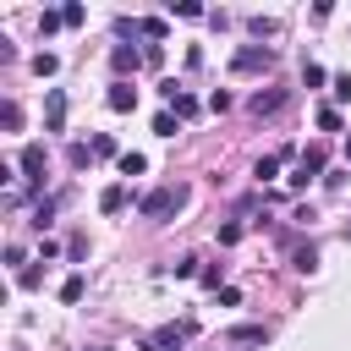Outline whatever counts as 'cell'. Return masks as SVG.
<instances>
[{
  "instance_id": "obj_1",
  "label": "cell",
  "mask_w": 351,
  "mask_h": 351,
  "mask_svg": "<svg viewBox=\"0 0 351 351\" xmlns=\"http://www.w3.org/2000/svg\"><path fill=\"white\" fill-rule=\"evenodd\" d=\"M181 203H186V186H159L143 197V219H170Z\"/></svg>"
},
{
  "instance_id": "obj_2",
  "label": "cell",
  "mask_w": 351,
  "mask_h": 351,
  "mask_svg": "<svg viewBox=\"0 0 351 351\" xmlns=\"http://www.w3.org/2000/svg\"><path fill=\"white\" fill-rule=\"evenodd\" d=\"M269 66H274V49L269 44H241L230 55V71H269Z\"/></svg>"
},
{
  "instance_id": "obj_3",
  "label": "cell",
  "mask_w": 351,
  "mask_h": 351,
  "mask_svg": "<svg viewBox=\"0 0 351 351\" xmlns=\"http://www.w3.org/2000/svg\"><path fill=\"white\" fill-rule=\"evenodd\" d=\"M104 99H110V110H115V115H126V110H137V88H132V82H126V77H115V82H110V93H104Z\"/></svg>"
},
{
  "instance_id": "obj_4",
  "label": "cell",
  "mask_w": 351,
  "mask_h": 351,
  "mask_svg": "<svg viewBox=\"0 0 351 351\" xmlns=\"http://www.w3.org/2000/svg\"><path fill=\"white\" fill-rule=\"evenodd\" d=\"M66 126V88H49L44 99V132H60Z\"/></svg>"
},
{
  "instance_id": "obj_5",
  "label": "cell",
  "mask_w": 351,
  "mask_h": 351,
  "mask_svg": "<svg viewBox=\"0 0 351 351\" xmlns=\"http://www.w3.org/2000/svg\"><path fill=\"white\" fill-rule=\"evenodd\" d=\"M22 176H27L33 186L44 181V143H27V148H22Z\"/></svg>"
},
{
  "instance_id": "obj_6",
  "label": "cell",
  "mask_w": 351,
  "mask_h": 351,
  "mask_svg": "<svg viewBox=\"0 0 351 351\" xmlns=\"http://www.w3.org/2000/svg\"><path fill=\"white\" fill-rule=\"evenodd\" d=\"M285 110V88H269V93H252V115H274Z\"/></svg>"
},
{
  "instance_id": "obj_7",
  "label": "cell",
  "mask_w": 351,
  "mask_h": 351,
  "mask_svg": "<svg viewBox=\"0 0 351 351\" xmlns=\"http://www.w3.org/2000/svg\"><path fill=\"white\" fill-rule=\"evenodd\" d=\"M263 340H269L263 324H236V329H230V346H263Z\"/></svg>"
},
{
  "instance_id": "obj_8",
  "label": "cell",
  "mask_w": 351,
  "mask_h": 351,
  "mask_svg": "<svg viewBox=\"0 0 351 351\" xmlns=\"http://www.w3.org/2000/svg\"><path fill=\"white\" fill-rule=\"evenodd\" d=\"M110 60H115V71H137V66H143V49H132V44H115V55H110Z\"/></svg>"
},
{
  "instance_id": "obj_9",
  "label": "cell",
  "mask_w": 351,
  "mask_h": 351,
  "mask_svg": "<svg viewBox=\"0 0 351 351\" xmlns=\"http://www.w3.org/2000/svg\"><path fill=\"white\" fill-rule=\"evenodd\" d=\"M291 269H302V274H313V269H318V247H313V241H302V247L291 252Z\"/></svg>"
},
{
  "instance_id": "obj_10",
  "label": "cell",
  "mask_w": 351,
  "mask_h": 351,
  "mask_svg": "<svg viewBox=\"0 0 351 351\" xmlns=\"http://www.w3.org/2000/svg\"><path fill=\"white\" fill-rule=\"evenodd\" d=\"M99 208H104V214H121V208H126V186H104V192H99Z\"/></svg>"
},
{
  "instance_id": "obj_11",
  "label": "cell",
  "mask_w": 351,
  "mask_h": 351,
  "mask_svg": "<svg viewBox=\"0 0 351 351\" xmlns=\"http://www.w3.org/2000/svg\"><path fill=\"white\" fill-rule=\"evenodd\" d=\"M82 291H88L82 274H66V280H60V302H82Z\"/></svg>"
},
{
  "instance_id": "obj_12",
  "label": "cell",
  "mask_w": 351,
  "mask_h": 351,
  "mask_svg": "<svg viewBox=\"0 0 351 351\" xmlns=\"http://www.w3.org/2000/svg\"><path fill=\"white\" fill-rule=\"evenodd\" d=\"M302 170H307V176H318V170H324V148H318V143H307V148H302Z\"/></svg>"
},
{
  "instance_id": "obj_13",
  "label": "cell",
  "mask_w": 351,
  "mask_h": 351,
  "mask_svg": "<svg viewBox=\"0 0 351 351\" xmlns=\"http://www.w3.org/2000/svg\"><path fill=\"white\" fill-rule=\"evenodd\" d=\"M0 121H5V132H16V126H22V104L5 99V104H0Z\"/></svg>"
},
{
  "instance_id": "obj_14",
  "label": "cell",
  "mask_w": 351,
  "mask_h": 351,
  "mask_svg": "<svg viewBox=\"0 0 351 351\" xmlns=\"http://www.w3.org/2000/svg\"><path fill=\"white\" fill-rule=\"evenodd\" d=\"M313 121H318L324 132H340V110H335V104H318V115H313Z\"/></svg>"
},
{
  "instance_id": "obj_15",
  "label": "cell",
  "mask_w": 351,
  "mask_h": 351,
  "mask_svg": "<svg viewBox=\"0 0 351 351\" xmlns=\"http://www.w3.org/2000/svg\"><path fill=\"white\" fill-rule=\"evenodd\" d=\"M176 121H181L176 110H159V115H154V132H159V137H176Z\"/></svg>"
},
{
  "instance_id": "obj_16",
  "label": "cell",
  "mask_w": 351,
  "mask_h": 351,
  "mask_svg": "<svg viewBox=\"0 0 351 351\" xmlns=\"http://www.w3.org/2000/svg\"><path fill=\"white\" fill-rule=\"evenodd\" d=\"M55 208H60V197H44V203H38V208H33V225H38V230H44V225H49V219H55Z\"/></svg>"
},
{
  "instance_id": "obj_17",
  "label": "cell",
  "mask_w": 351,
  "mask_h": 351,
  "mask_svg": "<svg viewBox=\"0 0 351 351\" xmlns=\"http://www.w3.org/2000/svg\"><path fill=\"white\" fill-rule=\"evenodd\" d=\"M143 170H148L143 154H121V176H143Z\"/></svg>"
},
{
  "instance_id": "obj_18",
  "label": "cell",
  "mask_w": 351,
  "mask_h": 351,
  "mask_svg": "<svg viewBox=\"0 0 351 351\" xmlns=\"http://www.w3.org/2000/svg\"><path fill=\"white\" fill-rule=\"evenodd\" d=\"M55 27H66V16H60V11H44V16H38V33H44V38H49V33H55Z\"/></svg>"
},
{
  "instance_id": "obj_19",
  "label": "cell",
  "mask_w": 351,
  "mask_h": 351,
  "mask_svg": "<svg viewBox=\"0 0 351 351\" xmlns=\"http://www.w3.org/2000/svg\"><path fill=\"white\" fill-rule=\"evenodd\" d=\"M55 66H60V60H55L49 49H44V55H33V71H38V77H55Z\"/></svg>"
},
{
  "instance_id": "obj_20",
  "label": "cell",
  "mask_w": 351,
  "mask_h": 351,
  "mask_svg": "<svg viewBox=\"0 0 351 351\" xmlns=\"http://www.w3.org/2000/svg\"><path fill=\"white\" fill-rule=\"evenodd\" d=\"M252 176H258V181H274V176H280V159H274V154H269V159H258V170H252Z\"/></svg>"
},
{
  "instance_id": "obj_21",
  "label": "cell",
  "mask_w": 351,
  "mask_h": 351,
  "mask_svg": "<svg viewBox=\"0 0 351 351\" xmlns=\"http://www.w3.org/2000/svg\"><path fill=\"white\" fill-rule=\"evenodd\" d=\"M241 241V219H230V225H219V247H236Z\"/></svg>"
},
{
  "instance_id": "obj_22",
  "label": "cell",
  "mask_w": 351,
  "mask_h": 351,
  "mask_svg": "<svg viewBox=\"0 0 351 351\" xmlns=\"http://www.w3.org/2000/svg\"><path fill=\"white\" fill-rule=\"evenodd\" d=\"M137 27H143V33H148V38H165V16H143V22H137Z\"/></svg>"
},
{
  "instance_id": "obj_23",
  "label": "cell",
  "mask_w": 351,
  "mask_h": 351,
  "mask_svg": "<svg viewBox=\"0 0 351 351\" xmlns=\"http://www.w3.org/2000/svg\"><path fill=\"white\" fill-rule=\"evenodd\" d=\"M302 82H307V88H318V82H324V66H318V60H307V66H302Z\"/></svg>"
},
{
  "instance_id": "obj_24",
  "label": "cell",
  "mask_w": 351,
  "mask_h": 351,
  "mask_svg": "<svg viewBox=\"0 0 351 351\" xmlns=\"http://www.w3.org/2000/svg\"><path fill=\"white\" fill-rule=\"evenodd\" d=\"M60 16H66V27H82V16H88V11H82V5H60Z\"/></svg>"
},
{
  "instance_id": "obj_25",
  "label": "cell",
  "mask_w": 351,
  "mask_h": 351,
  "mask_svg": "<svg viewBox=\"0 0 351 351\" xmlns=\"http://www.w3.org/2000/svg\"><path fill=\"white\" fill-rule=\"evenodd\" d=\"M208 110H214V115H225V110H230V93H225V88H219V93H208Z\"/></svg>"
},
{
  "instance_id": "obj_26",
  "label": "cell",
  "mask_w": 351,
  "mask_h": 351,
  "mask_svg": "<svg viewBox=\"0 0 351 351\" xmlns=\"http://www.w3.org/2000/svg\"><path fill=\"white\" fill-rule=\"evenodd\" d=\"M93 154H99V159H110V154H115V137H104V132H99V137H93Z\"/></svg>"
},
{
  "instance_id": "obj_27",
  "label": "cell",
  "mask_w": 351,
  "mask_h": 351,
  "mask_svg": "<svg viewBox=\"0 0 351 351\" xmlns=\"http://www.w3.org/2000/svg\"><path fill=\"white\" fill-rule=\"evenodd\" d=\"M192 274H203V269H197V258H181V263H176V280H192Z\"/></svg>"
},
{
  "instance_id": "obj_28",
  "label": "cell",
  "mask_w": 351,
  "mask_h": 351,
  "mask_svg": "<svg viewBox=\"0 0 351 351\" xmlns=\"http://www.w3.org/2000/svg\"><path fill=\"white\" fill-rule=\"evenodd\" d=\"M335 99H351V71H340V77H335Z\"/></svg>"
},
{
  "instance_id": "obj_29",
  "label": "cell",
  "mask_w": 351,
  "mask_h": 351,
  "mask_svg": "<svg viewBox=\"0 0 351 351\" xmlns=\"http://www.w3.org/2000/svg\"><path fill=\"white\" fill-rule=\"evenodd\" d=\"M346 165H351V143H346Z\"/></svg>"
},
{
  "instance_id": "obj_30",
  "label": "cell",
  "mask_w": 351,
  "mask_h": 351,
  "mask_svg": "<svg viewBox=\"0 0 351 351\" xmlns=\"http://www.w3.org/2000/svg\"><path fill=\"white\" fill-rule=\"evenodd\" d=\"M346 241H351V225H346Z\"/></svg>"
}]
</instances>
